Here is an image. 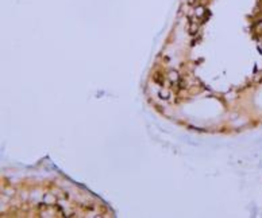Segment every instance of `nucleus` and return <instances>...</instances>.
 Listing matches in <instances>:
<instances>
[{
  "instance_id": "obj_1",
  "label": "nucleus",
  "mask_w": 262,
  "mask_h": 218,
  "mask_svg": "<svg viewBox=\"0 0 262 218\" xmlns=\"http://www.w3.org/2000/svg\"><path fill=\"white\" fill-rule=\"evenodd\" d=\"M196 16H197V18H202L203 15H204V6H202V4H200V6L199 7H196Z\"/></svg>"
},
{
  "instance_id": "obj_2",
  "label": "nucleus",
  "mask_w": 262,
  "mask_h": 218,
  "mask_svg": "<svg viewBox=\"0 0 262 218\" xmlns=\"http://www.w3.org/2000/svg\"><path fill=\"white\" fill-rule=\"evenodd\" d=\"M169 78H170V81H172L173 84H176V81H179V73H176V71H170Z\"/></svg>"
},
{
  "instance_id": "obj_3",
  "label": "nucleus",
  "mask_w": 262,
  "mask_h": 218,
  "mask_svg": "<svg viewBox=\"0 0 262 218\" xmlns=\"http://www.w3.org/2000/svg\"><path fill=\"white\" fill-rule=\"evenodd\" d=\"M188 4L189 6H193V4H196V0H188Z\"/></svg>"
}]
</instances>
